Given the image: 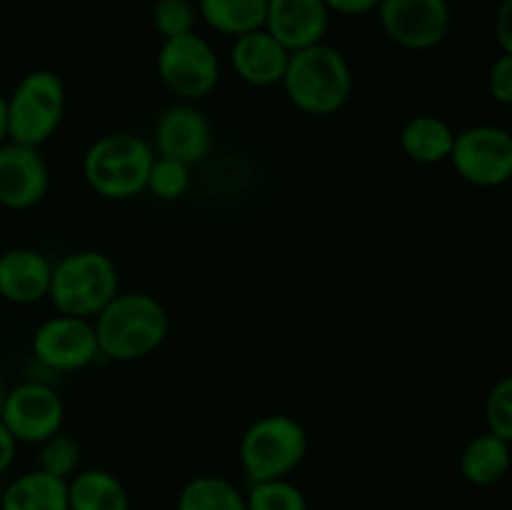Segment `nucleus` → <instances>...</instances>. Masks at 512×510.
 <instances>
[{
    "mask_svg": "<svg viewBox=\"0 0 512 510\" xmlns=\"http://www.w3.org/2000/svg\"><path fill=\"white\" fill-rule=\"evenodd\" d=\"M100 355L118 363L143 360L170 333L168 310L148 293H118L93 318Z\"/></svg>",
    "mask_w": 512,
    "mask_h": 510,
    "instance_id": "f257e3e1",
    "label": "nucleus"
},
{
    "mask_svg": "<svg viewBox=\"0 0 512 510\" xmlns=\"http://www.w3.org/2000/svg\"><path fill=\"white\" fill-rule=\"evenodd\" d=\"M290 103L308 115H335L353 93V70L338 48L323 43L290 53L283 75Z\"/></svg>",
    "mask_w": 512,
    "mask_h": 510,
    "instance_id": "f03ea898",
    "label": "nucleus"
},
{
    "mask_svg": "<svg viewBox=\"0 0 512 510\" xmlns=\"http://www.w3.org/2000/svg\"><path fill=\"white\" fill-rule=\"evenodd\" d=\"M153 145L135 133H105L83 155V178L105 200H130L145 193Z\"/></svg>",
    "mask_w": 512,
    "mask_h": 510,
    "instance_id": "7ed1b4c3",
    "label": "nucleus"
},
{
    "mask_svg": "<svg viewBox=\"0 0 512 510\" xmlns=\"http://www.w3.org/2000/svg\"><path fill=\"white\" fill-rule=\"evenodd\" d=\"M118 293V268L100 250H75L53 263L48 298L58 313L93 320Z\"/></svg>",
    "mask_w": 512,
    "mask_h": 510,
    "instance_id": "20e7f679",
    "label": "nucleus"
},
{
    "mask_svg": "<svg viewBox=\"0 0 512 510\" xmlns=\"http://www.w3.org/2000/svg\"><path fill=\"white\" fill-rule=\"evenodd\" d=\"M65 115V85L53 70H30L8 95V140L40 148L58 133Z\"/></svg>",
    "mask_w": 512,
    "mask_h": 510,
    "instance_id": "39448f33",
    "label": "nucleus"
},
{
    "mask_svg": "<svg viewBox=\"0 0 512 510\" xmlns=\"http://www.w3.org/2000/svg\"><path fill=\"white\" fill-rule=\"evenodd\" d=\"M308 453V433L295 418L270 413L255 420L240 440V463L253 483L288 478Z\"/></svg>",
    "mask_w": 512,
    "mask_h": 510,
    "instance_id": "423d86ee",
    "label": "nucleus"
},
{
    "mask_svg": "<svg viewBox=\"0 0 512 510\" xmlns=\"http://www.w3.org/2000/svg\"><path fill=\"white\" fill-rule=\"evenodd\" d=\"M160 80L185 103L205 98L220 80V58L213 45L198 33L168 38L155 55Z\"/></svg>",
    "mask_w": 512,
    "mask_h": 510,
    "instance_id": "0eeeda50",
    "label": "nucleus"
},
{
    "mask_svg": "<svg viewBox=\"0 0 512 510\" xmlns=\"http://www.w3.org/2000/svg\"><path fill=\"white\" fill-rule=\"evenodd\" d=\"M450 163L465 183L500 188L512 180V133L498 125H470L455 133Z\"/></svg>",
    "mask_w": 512,
    "mask_h": 510,
    "instance_id": "6e6552de",
    "label": "nucleus"
},
{
    "mask_svg": "<svg viewBox=\"0 0 512 510\" xmlns=\"http://www.w3.org/2000/svg\"><path fill=\"white\" fill-rule=\"evenodd\" d=\"M378 20L383 33L405 50H433L448 38L453 10L448 0H380Z\"/></svg>",
    "mask_w": 512,
    "mask_h": 510,
    "instance_id": "1a4fd4ad",
    "label": "nucleus"
},
{
    "mask_svg": "<svg viewBox=\"0 0 512 510\" xmlns=\"http://www.w3.org/2000/svg\"><path fill=\"white\" fill-rule=\"evenodd\" d=\"M65 405L53 385L43 380H25L5 390L0 423L13 433L18 443L40 445L63 430Z\"/></svg>",
    "mask_w": 512,
    "mask_h": 510,
    "instance_id": "9d476101",
    "label": "nucleus"
},
{
    "mask_svg": "<svg viewBox=\"0 0 512 510\" xmlns=\"http://www.w3.org/2000/svg\"><path fill=\"white\" fill-rule=\"evenodd\" d=\"M33 358L50 373H75L100 355L93 320L78 315H53L33 333Z\"/></svg>",
    "mask_w": 512,
    "mask_h": 510,
    "instance_id": "9b49d317",
    "label": "nucleus"
},
{
    "mask_svg": "<svg viewBox=\"0 0 512 510\" xmlns=\"http://www.w3.org/2000/svg\"><path fill=\"white\" fill-rule=\"evenodd\" d=\"M213 140V125H210L208 115L198 105L180 100L158 115L150 145L163 158L180 160L193 168L208 158V153L213 150Z\"/></svg>",
    "mask_w": 512,
    "mask_h": 510,
    "instance_id": "f8f14e48",
    "label": "nucleus"
},
{
    "mask_svg": "<svg viewBox=\"0 0 512 510\" xmlns=\"http://www.w3.org/2000/svg\"><path fill=\"white\" fill-rule=\"evenodd\" d=\"M48 188L50 170L40 148L5 140L0 145V205L8 210L35 208Z\"/></svg>",
    "mask_w": 512,
    "mask_h": 510,
    "instance_id": "ddd939ff",
    "label": "nucleus"
},
{
    "mask_svg": "<svg viewBox=\"0 0 512 510\" xmlns=\"http://www.w3.org/2000/svg\"><path fill=\"white\" fill-rule=\"evenodd\" d=\"M328 25L330 10L323 0H268L265 30L290 53L323 43Z\"/></svg>",
    "mask_w": 512,
    "mask_h": 510,
    "instance_id": "4468645a",
    "label": "nucleus"
},
{
    "mask_svg": "<svg viewBox=\"0 0 512 510\" xmlns=\"http://www.w3.org/2000/svg\"><path fill=\"white\" fill-rule=\"evenodd\" d=\"M290 50L280 45L265 28L238 35L230 48V65L243 83L253 88H270L283 83Z\"/></svg>",
    "mask_w": 512,
    "mask_h": 510,
    "instance_id": "2eb2a0df",
    "label": "nucleus"
},
{
    "mask_svg": "<svg viewBox=\"0 0 512 510\" xmlns=\"http://www.w3.org/2000/svg\"><path fill=\"white\" fill-rule=\"evenodd\" d=\"M53 263L33 248L0 253V298L15 305H33L48 298Z\"/></svg>",
    "mask_w": 512,
    "mask_h": 510,
    "instance_id": "dca6fc26",
    "label": "nucleus"
},
{
    "mask_svg": "<svg viewBox=\"0 0 512 510\" xmlns=\"http://www.w3.org/2000/svg\"><path fill=\"white\" fill-rule=\"evenodd\" d=\"M0 510H70L68 480L40 468L18 475L3 488Z\"/></svg>",
    "mask_w": 512,
    "mask_h": 510,
    "instance_id": "f3484780",
    "label": "nucleus"
},
{
    "mask_svg": "<svg viewBox=\"0 0 512 510\" xmlns=\"http://www.w3.org/2000/svg\"><path fill=\"white\" fill-rule=\"evenodd\" d=\"M455 130L438 115H415L400 130V148L413 163L435 165L450 160Z\"/></svg>",
    "mask_w": 512,
    "mask_h": 510,
    "instance_id": "a211bd4d",
    "label": "nucleus"
},
{
    "mask_svg": "<svg viewBox=\"0 0 512 510\" xmlns=\"http://www.w3.org/2000/svg\"><path fill=\"white\" fill-rule=\"evenodd\" d=\"M512 465L510 443L493 433L475 435L460 453V473L473 485H495L508 475Z\"/></svg>",
    "mask_w": 512,
    "mask_h": 510,
    "instance_id": "6ab92c4d",
    "label": "nucleus"
},
{
    "mask_svg": "<svg viewBox=\"0 0 512 510\" xmlns=\"http://www.w3.org/2000/svg\"><path fill=\"white\" fill-rule=\"evenodd\" d=\"M268 0H198V18L220 35L253 33L265 28Z\"/></svg>",
    "mask_w": 512,
    "mask_h": 510,
    "instance_id": "aec40b11",
    "label": "nucleus"
},
{
    "mask_svg": "<svg viewBox=\"0 0 512 510\" xmlns=\"http://www.w3.org/2000/svg\"><path fill=\"white\" fill-rule=\"evenodd\" d=\"M70 510H128V490L108 470H80L68 480Z\"/></svg>",
    "mask_w": 512,
    "mask_h": 510,
    "instance_id": "412c9836",
    "label": "nucleus"
},
{
    "mask_svg": "<svg viewBox=\"0 0 512 510\" xmlns=\"http://www.w3.org/2000/svg\"><path fill=\"white\" fill-rule=\"evenodd\" d=\"M178 510H248V503L230 480L200 475L180 490Z\"/></svg>",
    "mask_w": 512,
    "mask_h": 510,
    "instance_id": "4be33fe9",
    "label": "nucleus"
},
{
    "mask_svg": "<svg viewBox=\"0 0 512 510\" xmlns=\"http://www.w3.org/2000/svg\"><path fill=\"white\" fill-rule=\"evenodd\" d=\"M80 465V445L73 435L58 430L55 435H50L48 440L40 443L38 450V468L45 473L55 475V478L70 480L78 473Z\"/></svg>",
    "mask_w": 512,
    "mask_h": 510,
    "instance_id": "5701e85b",
    "label": "nucleus"
},
{
    "mask_svg": "<svg viewBox=\"0 0 512 510\" xmlns=\"http://www.w3.org/2000/svg\"><path fill=\"white\" fill-rule=\"evenodd\" d=\"M190 188V165L180 163V160L163 158V155H155L153 165H150L148 173V185L145 190L153 193L158 200H178L188 193Z\"/></svg>",
    "mask_w": 512,
    "mask_h": 510,
    "instance_id": "b1692460",
    "label": "nucleus"
},
{
    "mask_svg": "<svg viewBox=\"0 0 512 510\" xmlns=\"http://www.w3.org/2000/svg\"><path fill=\"white\" fill-rule=\"evenodd\" d=\"M245 503H248V510H308L303 490L295 488L285 478L253 483Z\"/></svg>",
    "mask_w": 512,
    "mask_h": 510,
    "instance_id": "393cba45",
    "label": "nucleus"
},
{
    "mask_svg": "<svg viewBox=\"0 0 512 510\" xmlns=\"http://www.w3.org/2000/svg\"><path fill=\"white\" fill-rule=\"evenodd\" d=\"M198 5L193 0H158L153 5V28L163 40L195 33Z\"/></svg>",
    "mask_w": 512,
    "mask_h": 510,
    "instance_id": "a878e982",
    "label": "nucleus"
},
{
    "mask_svg": "<svg viewBox=\"0 0 512 510\" xmlns=\"http://www.w3.org/2000/svg\"><path fill=\"white\" fill-rule=\"evenodd\" d=\"M485 423H488V433L512 445V375H505L490 388L485 398Z\"/></svg>",
    "mask_w": 512,
    "mask_h": 510,
    "instance_id": "bb28decb",
    "label": "nucleus"
},
{
    "mask_svg": "<svg viewBox=\"0 0 512 510\" xmlns=\"http://www.w3.org/2000/svg\"><path fill=\"white\" fill-rule=\"evenodd\" d=\"M488 93L495 103L512 105V55L503 53L490 65Z\"/></svg>",
    "mask_w": 512,
    "mask_h": 510,
    "instance_id": "cd10ccee",
    "label": "nucleus"
},
{
    "mask_svg": "<svg viewBox=\"0 0 512 510\" xmlns=\"http://www.w3.org/2000/svg\"><path fill=\"white\" fill-rule=\"evenodd\" d=\"M495 40L500 50L512 55V0H503L495 13Z\"/></svg>",
    "mask_w": 512,
    "mask_h": 510,
    "instance_id": "c85d7f7f",
    "label": "nucleus"
},
{
    "mask_svg": "<svg viewBox=\"0 0 512 510\" xmlns=\"http://www.w3.org/2000/svg\"><path fill=\"white\" fill-rule=\"evenodd\" d=\"M330 13L338 15H368L378 10L380 0H323Z\"/></svg>",
    "mask_w": 512,
    "mask_h": 510,
    "instance_id": "c756f323",
    "label": "nucleus"
},
{
    "mask_svg": "<svg viewBox=\"0 0 512 510\" xmlns=\"http://www.w3.org/2000/svg\"><path fill=\"white\" fill-rule=\"evenodd\" d=\"M15 453H18V440L0 423V475L8 473L10 465L15 463Z\"/></svg>",
    "mask_w": 512,
    "mask_h": 510,
    "instance_id": "7c9ffc66",
    "label": "nucleus"
},
{
    "mask_svg": "<svg viewBox=\"0 0 512 510\" xmlns=\"http://www.w3.org/2000/svg\"><path fill=\"white\" fill-rule=\"evenodd\" d=\"M8 140V98L0 93V145Z\"/></svg>",
    "mask_w": 512,
    "mask_h": 510,
    "instance_id": "2f4dec72",
    "label": "nucleus"
},
{
    "mask_svg": "<svg viewBox=\"0 0 512 510\" xmlns=\"http://www.w3.org/2000/svg\"><path fill=\"white\" fill-rule=\"evenodd\" d=\"M5 383H3V378H0V408H3V398H5Z\"/></svg>",
    "mask_w": 512,
    "mask_h": 510,
    "instance_id": "473e14b6",
    "label": "nucleus"
},
{
    "mask_svg": "<svg viewBox=\"0 0 512 510\" xmlns=\"http://www.w3.org/2000/svg\"><path fill=\"white\" fill-rule=\"evenodd\" d=\"M0 498H3V488H0Z\"/></svg>",
    "mask_w": 512,
    "mask_h": 510,
    "instance_id": "72a5a7b5",
    "label": "nucleus"
}]
</instances>
